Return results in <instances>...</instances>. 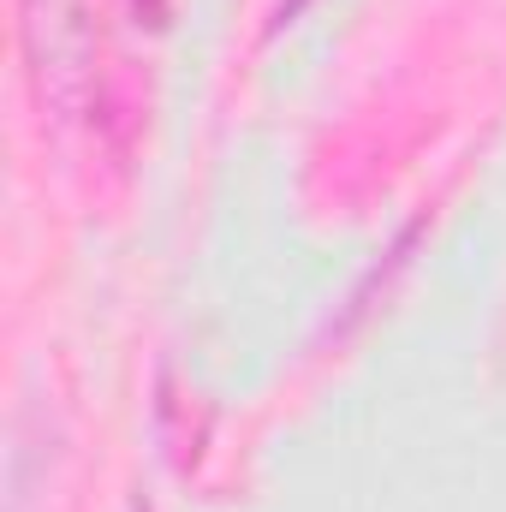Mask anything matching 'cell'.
<instances>
[{
  "label": "cell",
  "mask_w": 506,
  "mask_h": 512,
  "mask_svg": "<svg viewBox=\"0 0 506 512\" xmlns=\"http://www.w3.org/2000/svg\"><path fill=\"white\" fill-rule=\"evenodd\" d=\"M18 36H24V60H30L24 72H30L42 114L54 108L60 120H84L102 137L114 120V96H108L102 30L90 6L84 0H18Z\"/></svg>",
  "instance_id": "obj_1"
},
{
  "label": "cell",
  "mask_w": 506,
  "mask_h": 512,
  "mask_svg": "<svg viewBox=\"0 0 506 512\" xmlns=\"http://www.w3.org/2000/svg\"><path fill=\"white\" fill-rule=\"evenodd\" d=\"M131 6V18H137V24H149V30H161V24H167V0H126Z\"/></svg>",
  "instance_id": "obj_2"
},
{
  "label": "cell",
  "mask_w": 506,
  "mask_h": 512,
  "mask_svg": "<svg viewBox=\"0 0 506 512\" xmlns=\"http://www.w3.org/2000/svg\"><path fill=\"white\" fill-rule=\"evenodd\" d=\"M304 6H310V0H274V30H280V24H292Z\"/></svg>",
  "instance_id": "obj_3"
},
{
  "label": "cell",
  "mask_w": 506,
  "mask_h": 512,
  "mask_svg": "<svg viewBox=\"0 0 506 512\" xmlns=\"http://www.w3.org/2000/svg\"><path fill=\"white\" fill-rule=\"evenodd\" d=\"M137 512H143V507H137Z\"/></svg>",
  "instance_id": "obj_4"
}]
</instances>
